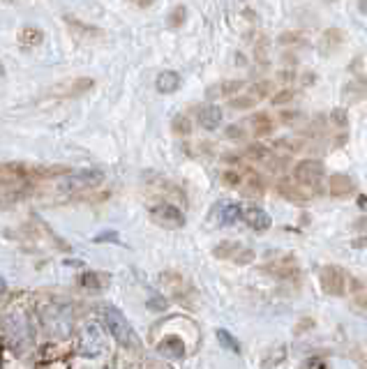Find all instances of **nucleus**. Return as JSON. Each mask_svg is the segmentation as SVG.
<instances>
[{
	"label": "nucleus",
	"instance_id": "nucleus-28",
	"mask_svg": "<svg viewBox=\"0 0 367 369\" xmlns=\"http://www.w3.org/2000/svg\"><path fill=\"white\" fill-rule=\"evenodd\" d=\"M224 182L233 184V187H238V184H242L245 180H242V176L238 173V171H227V173H224Z\"/></svg>",
	"mask_w": 367,
	"mask_h": 369
},
{
	"label": "nucleus",
	"instance_id": "nucleus-2",
	"mask_svg": "<svg viewBox=\"0 0 367 369\" xmlns=\"http://www.w3.org/2000/svg\"><path fill=\"white\" fill-rule=\"evenodd\" d=\"M104 180V173L100 169H76V171H65L58 187L63 192H81V189H93Z\"/></svg>",
	"mask_w": 367,
	"mask_h": 369
},
{
	"label": "nucleus",
	"instance_id": "nucleus-11",
	"mask_svg": "<svg viewBox=\"0 0 367 369\" xmlns=\"http://www.w3.org/2000/svg\"><path fill=\"white\" fill-rule=\"evenodd\" d=\"M215 220H218L222 226H231V224H238L242 220V208L238 203H231V201H222L215 206Z\"/></svg>",
	"mask_w": 367,
	"mask_h": 369
},
{
	"label": "nucleus",
	"instance_id": "nucleus-4",
	"mask_svg": "<svg viewBox=\"0 0 367 369\" xmlns=\"http://www.w3.org/2000/svg\"><path fill=\"white\" fill-rule=\"evenodd\" d=\"M95 88V78H88V76H76V78H67V81H61L56 83L54 88L49 90L51 97H81L86 95Z\"/></svg>",
	"mask_w": 367,
	"mask_h": 369
},
{
	"label": "nucleus",
	"instance_id": "nucleus-5",
	"mask_svg": "<svg viewBox=\"0 0 367 369\" xmlns=\"http://www.w3.org/2000/svg\"><path fill=\"white\" fill-rule=\"evenodd\" d=\"M321 288H324L328 295H344L346 293V282H349V277H346L344 270H339L337 266H326L321 268Z\"/></svg>",
	"mask_w": 367,
	"mask_h": 369
},
{
	"label": "nucleus",
	"instance_id": "nucleus-18",
	"mask_svg": "<svg viewBox=\"0 0 367 369\" xmlns=\"http://www.w3.org/2000/svg\"><path fill=\"white\" fill-rule=\"evenodd\" d=\"M245 88V83L242 81H224L220 85H213L211 90H208V97H215V95H238V92Z\"/></svg>",
	"mask_w": 367,
	"mask_h": 369
},
{
	"label": "nucleus",
	"instance_id": "nucleus-26",
	"mask_svg": "<svg viewBox=\"0 0 367 369\" xmlns=\"http://www.w3.org/2000/svg\"><path fill=\"white\" fill-rule=\"evenodd\" d=\"M273 85L268 83V81H261V83H254L252 85V92L250 95L254 97V100H264V97H268V92H271Z\"/></svg>",
	"mask_w": 367,
	"mask_h": 369
},
{
	"label": "nucleus",
	"instance_id": "nucleus-30",
	"mask_svg": "<svg viewBox=\"0 0 367 369\" xmlns=\"http://www.w3.org/2000/svg\"><path fill=\"white\" fill-rule=\"evenodd\" d=\"M353 309H356V312H360L363 316H367V298H353Z\"/></svg>",
	"mask_w": 367,
	"mask_h": 369
},
{
	"label": "nucleus",
	"instance_id": "nucleus-17",
	"mask_svg": "<svg viewBox=\"0 0 367 369\" xmlns=\"http://www.w3.org/2000/svg\"><path fill=\"white\" fill-rule=\"evenodd\" d=\"M160 353L169 355V358H182L185 355V344L178 337H167L165 341H160Z\"/></svg>",
	"mask_w": 367,
	"mask_h": 369
},
{
	"label": "nucleus",
	"instance_id": "nucleus-1",
	"mask_svg": "<svg viewBox=\"0 0 367 369\" xmlns=\"http://www.w3.org/2000/svg\"><path fill=\"white\" fill-rule=\"evenodd\" d=\"M104 316V323H107V330L111 333V337H114L120 346H127V348H139V337H136L134 328L129 326L127 319L118 312L116 307H107L102 312Z\"/></svg>",
	"mask_w": 367,
	"mask_h": 369
},
{
	"label": "nucleus",
	"instance_id": "nucleus-19",
	"mask_svg": "<svg viewBox=\"0 0 367 369\" xmlns=\"http://www.w3.org/2000/svg\"><path fill=\"white\" fill-rule=\"evenodd\" d=\"M78 282H81V286H86V288H104L109 282V277L102 273H83L78 277Z\"/></svg>",
	"mask_w": 367,
	"mask_h": 369
},
{
	"label": "nucleus",
	"instance_id": "nucleus-9",
	"mask_svg": "<svg viewBox=\"0 0 367 369\" xmlns=\"http://www.w3.org/2000/svg\"><path fill=\"white\" fill-rule=\"evenodd\" d=\"M102 348H104V337H102L100 328H97L95 323H88V326L81 330L78 351H81L83 355H88V358H95L97 353H102Z\"/></svg>",
	"mask_w": 367,
	"mask_h": 369
},
{
	"label": "nucleus",
	"instance_id": "nucleus-25",
	"mask_svg": "<svg viewBox=\"0 0 367 369\" xmlns=\"http://www.w3.org/2000/svg\"><path fill=\"white\" fill-rule=\"evenodd\" d=\"M229 104H231V109H252L254 104H257V100H254L252 95H240V97H233Z\"/></svg>",
	"mask_w": 367,
	"mask_h": 369
},
{
	"label": "nucleus",
	"instance_id": "nucleus-14",
	"mask_svg": "<svg viewBox=\"0 0 367 369\" xmlns=\"http://www.w3.org/2000/svg\"><path fill=\"white\" fill-rule=\"evenodd\" d=\"M268 273L282 277V280H293V277H298V266L293 259H282V261H273L268 266Z\"/></svg>",
	"mask_w": 367,
	"mask_h": 369
},
{
	"label": "nucleus",
	"instance_id": "nucleus-29",
	"mask_svg": "<svg viewBox=\"0 0 367 369\" xmlns=\"http://www.w3.org/2000/svg\"><path fill=\"white\" fill-rule=\"evenodd\" d=\"M218 337H220V341H224V344H227V346H231V348H233V351H240V346H238V344H235V341L231 339V335H229L227 330H218Z\"/></svg>",
	"mask_w": 367,
	"mask_h": 369
},
{
	"label": "nucleus",
	"instance_id": "nucleus-10",
	"mask_svg": "<svg viewBox=\"0 0 367 369\" xmlns=\"http://www.w3.org/2000/svg\"><path fill=\"white\" fill-rule=\"evenodd\" d=\"M242 222L247 224L252 231H268L271 229V215L259 206H245L242 208Z\"/></svg>",
	"mask_w": 367,
	"mask_h": 369
},
{
	"label": "nucleus",
	"instance_id": "nucleus-34",
	"mask_svg": "<svg viewBox=\"0 0 367 369\" xmlns=\"http://www.w3.org/2000/svg\"><path fill=\"white\" fill-rule=\"evenodd\" d=\"M356 229H358V231H367V217H363V220L356 222Z\"/></svg>",
	"mask_w": 367,
	"mask_h": 369
},
{
	"label": "nucleus",
	"instance_id": "nucleus-22",
	"mask_svg": "<svg viewBox=\"0 0 367 369\" xmlns=\"http://www.w3.org/2000/svg\"><path fill=\"white\" fill-rule=\"evenodd\" d=\"M171 129H174V134H178V136H187L189 131H192V125H189V118H187V116H176V118H174V123H171Z\"/></svg>",
	"mask_w": 367,
	"mask_h": 369
},
{
	"label": "nucleus",
	"instance_id": "nucleus-32",
	"mask_svg": "<svg viewBox=\"0 0 367 369\" xmlns=\"http://www.w3.org/2000/svg\"><path fill=\"white\" fill-rule=\"evenodd\" d=\"M227 136H229V138H240V136H242V129H240V127H229V129H227Z\"/></svg>",
	"mask_w": 367,
	"mask_h": 369
},
{
	"label": "nucleus",
	"instance_id": "nucleus-8",
	"mask_svg": "<svg viewBox=\"0 0 367 369\" xmlns=\"http://www.w3.org/2000/svg\"><path fill=\"white\" fill-rule=\"evenodd\" d=\"M293 178L303 184V187H317V184L324 180V164L319 160H305L300 162L296 171H293Z\"/></svg>",
	"mask_w": 367,
	"mask_h": 369
},
{
	"label": "nucleus",
	"instance_id": "nucleus-31",
	"mask_svg": "<svg viewBox=\"0 0 367 369\" xmlns=\"http://www.w3.org/2000/svg\"><path fill=\"white\" fill-rule=\"evenodd\" d=\"M132 3L136 5V8L146 10V8H153V5H155V0H132Z\"/></svg>",
	"mask_w": 367,
	"mask_h": 369
},
{
	"label": "nucleus",
	"instance_id": "nucleus-6",
	"mask_svg": "<svg viewBox=\"0 0 367 369\" xmlns=\"http://www.w3.org/2000/svg\"><path fill=\"white\" fill-rule=\"evenodd\" d=\"M150 220H153L157 226H165V229L185 226V215L176 206H169V203H160V206L150 208Z\"/></svg>",
	"mask_w": 367,
	"mask_h": 369
},
{
	"label": "nucleus",
	"instance_id": "nucleus-20",
	"mask_svg": "<svg viewBox=\"0 0 367 369\" xmlns=\"http://www.w3.org/2000/svg\"><path fill=\"white\" fill-rule=\"evenodd\" d=\"M252 125H254V134H257V136L271 134V129H273V120L266 114H257V116H254L252 118Z\"/></svg>",
	"mask_w": 367,
	"mask_h": 369
},
{
	"label": "nucleus",
	"instance_id": "nucleus-15",
	"mask_svg": "<svg viewBox=\"0 0 367 369\" xmlns=\"http://www.w3.org/2000/svg\"><path fill=\"white\" fill-rule=\"evenodd\" d=\"M222 123V109L220 107H213V104H208V107H203L199 111V125L203 129H218Z\"/></svg>",
	"mask_w": 367,
	"mask_h": 369
},
{
	"label": "nucleus",
	"instance_id": "nucleus-3",
	"mask_svg": "<svg viewBox=\"0 0 367 369\" xmlns=\"http://www.w3.org/2000/svg\"><path fill=\"white\" fill-rule=\"evenodd\" d=\"M213 256L220 261L235 263V266H247V263L254 261V252L250 247L240 245V242H231V240L220 242V245L213 249Z\"/></svg>",
	"mask_w": 367,
	"mask_h": 369
},
{
	"label": "nucleus",
	"instance_id": "nucleus-7",
	"mask_svg": "<svg viewBox=\"0 0 367 369\" xmlns=\"http://www.w3.org/2000/svg\"><path fill=\"white\" fill-rule=\"evenodd\" d=\"M63 23L67 25L70 35L78 39V42H95V39H102L104 37V30L97 28V25H90V23H83L81 19L76 17H70L65 14L63 17Z\"/></svg>",
	"mask_w": 367,
	"mask_h": 369
},
{
	"label": "nucleus",
	"instance_id": "nucleus-24",
	"mask_svg": "<svg viewBox=\"0 0 367 369\" xmlns=\"http://www.w3.org/2000/svg\"><path fill=\"white\" fill-rule=\"evenodd\" d=\"M280 192L284 194V196H289V199H296V201L310 199V194H303V192H298V187H291L289 182H282V184H280Z\"/></svg>",
	"mask_w": 367,
	"mask_h": 369
},
{
	"label": "nucleus",
	"instance_id": "nucleus-23",
	"mask_svg": "<svg viewBox=\"0 0 367 369\" xmlns=\"http://www.w3.org/2000/svg\"><path fill=\"white\" fill-rule=\"evenodd\" d=\"M185 17H187V10L182 8V5H176L171 10V14H169V28H180V25L185 23Z\"/></svg>",
	"mask_w": 367,
	"mask_h": 369
},
{
	"label": "nucleus",
	"instance_id": "nucleus-27",
	"mask_svg": "<svg viewBox=\"0 0 367 369\" xmlns=\"http://www.w3.org/2000/svg\"><path fill=\"white\" fill-rule=\"evenodd\" d=\"M271 100H273V104H286L293 100V90H280L277 95L271 97Z\"/></svg>",
	"mask_w": 367,
	"mask_h": 369
},
{
	"label": "nucleus",
	"instance_id": "nucleus-12",
	"mask_svg": "<svg viewBox=\"0 0 367 369\" xmlns=\"http://www.w3.org/2000/svg\"><path fill=\"white\" fill-rule=\"evenodd\" d=\"M17 42L23 51H30V49H35V46H39L44 42V30L35 28V25H23V28L19 30Z\"/></svg>",
	"mask_w": 367,
	"mask_h": 369
},
{
	"label": "nucleus",
	"instance_id": "nucleus-16",
	"mask_svg": "<svg viewBox=\"0 0 367 369\" xmlns=\"http://www.w3.org/2000/svg\"><path fill=\"white\" fill-rule=\"evenodd\" d=\"M353 180L349 176H331V180H328V192L333 196H346V194H351L353 192Z\"/></svg>",
	"mask_w": 367,
	"mask_h": 369
},
{
	"label": "nucleus",
	"instance_id": "nucleus-13",
	"mask_svg": "<svg viewBox=\"0 0 367 369\" xmlns=\"http://www.w3.org/2000/svg\"><path fill=\"white\" fill-rule=\"evenodd\" d=\"M155 88H157V92H162V95H171V92L180 88V74L174 70L160 72L155 78Z\"/></svg>",
	"mask_w": 367,
	"mask_h": 369
},
{
	"label": "nucleus",
	"instance_id": "nucleus-33",
	"mask_svg": "<svg viewBox=\"0 0 367 369\" xmlns=\"http://www.w3.org/2000/svg\"><path fill=\"white\" fill-rule=\"evenodd\" d=\"M358 208H360V210H367V194L358 196Z\"/></svg>",
	"mask_w": 367,
	"mask_h": 369
},
{
	"label": "nucleus",
	"instance_id": "nucleus-21",
	"mask_svg": "<svg viewBox=\"0 0 367 369\" xmlns=\"http://www.w3.org/2000/svg\"><path fill=\"white\" fill-rule=\"evenodd\" d=\"M247 157H252V160L257 162H268L273 157V153L268 150L266 146H259V143H252L250 148H247Z\"/></svg>",
	"mask_w": 367,
	"mask_h": 369
}]
</instances>
